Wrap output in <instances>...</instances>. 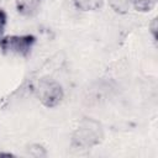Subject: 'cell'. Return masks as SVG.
<instances>
[{
	"label": "cell",
	"instance_id": "4",
	"mask_svg": "<svg viewBox=\"0 0 158 158\" xmlns=\"http://www.w3.org/2000/svg\"><path fill=\"white\" fill-rule=\"evenodd\" d=\"M40 4H41V0H16L15 1L17 12L23 16H32L37 11Z\"/></svg>",
	"mask_w": 158,
	"mask_h": 158
},
{
	"label": "cell",
	"instance_id": "7",
	"mask_svg": "<svg viewBox=\"0 0 158 158\" xmlns=\"http://www.w3.org/2000/svg\"><path fill=\"white\" fill-rule=\"evenodd\" d=\"M156 1L157 0H131V2L133 4L135 9L138 10V11H142V12L151 11L154 7Z\"/></svg>",
	"mask_w": 158,
	"mask_h": 158
},
{
	"label": "cell",
	"instance_id": "2",
	"mask_svg": "<svg viewBox=\"0 0 158 158\" xmlns=\"http://www.w3.org/2000/svg\"><path fill=\"white\" fill-rule=\"evenodd\" d=\"M36 42V38L32 35H14L7 36L0 40V49L4 53H11L26 57L33 44Z\"/></svg>",
	"mask_w": 158,
	"mask_h": 158
},
{
	"label": "cell",
	"instance_id": "9",
	"mask_svg": "<svg viewBox=\"0 0 158 158\" xmlns=\"http://www.w3.org/2000/svg\"><path fill=\"white\" fill-rule=\"evenodd\" d=\"M6 21H7L6 12H5L2 9H0V40L2 38V33H4V31H5Z\"/></svg>",
	"mask_w": 158,
	"mask_h": 158
},
{
	"label": "cell",
	"instance_id": "1",
	"mask_svg": "<svg viewBox=\"0 0 158 158\" xmlns=\"http://www.w3.org/2000/svg\"><path fill=\"white\" fill-rule=\"evenodd\" d=\"M102 138L101 123L91 117H84L72 135V147L74 149H89L99 144Z\"/></svg>",
	"mask_w": 158,
	"mask_h": 158
},
{
	"label": "cell",
	"instance_id": "3",
	"mask_svg": "<svg viewBox=\"0 0 158 158\" xmlns=\"http://www.w3.org/2000/svg\"><path fill=\"white\" fill-rule=\"evenodd\" d=\"M37 96L46 107H54L63 99V89L56 80L43 78L38 81Z\"/></svg>",
	"mask_w": 158,
	"mask_h": 158
},
{
	"label": "cell",
	"instance_id": "5",
	"mask_svg": "<svg viewBox=\"0 0 158 158\" xmlns=\"http://www.w3.org/2000/svg\"><path fill=\"white\" fill-rule=\"evenodd\" d=\"M73 2L81 11H95L102 6V0H73Z\"/></svg>",
	"mask_w": 158,
	"mask_h": 158
},
{
	"label": "cell",
	"instance_id": "8",
	"mask_svg": "<svg viewBox=\"0 0 158 158\" xmlns=\"http://www.w3.org/2000/svg\"><path fill=\"white\" fill-rule=\"evenodd\" d=\"M28 152L31 156H35V157H42V156H46V151L42 146L40 144H32L28 147Z\"/></svg>",
	"mask_w": 158,
	"mask_h": 158
},
{
	"label": "cell",
	"instance_id": "6",
	"mask_svg": "<svg viewBox=\"0 0 158 158\" xmlns=\"http://www.w3.org/2000/svg\"><path fill=\"white\" fill-rule=\"evenodd\" d=\"M109 5L115 12L126 14L130 9L131 0H109Z\"/></svg>",
	"mask_w": 158,
	"mask_h": 158
},
{
	"label": "cell",
	"instance_id": "10",
	"mask_svg": "<svg viewBox=\"0 0 158 158\" xmlns=\"http://www.w3.org/2000/svg\"><path fill=\"white\" fill-rule=\"evenodd\" d=\"M151 31H152L153 38L156 40V38H157V35H156V32H157V19H153V21H152V25H151Z\"/></svg>",
	"mask_w": 158,
	"mask_h": 158
}]
</instances>
